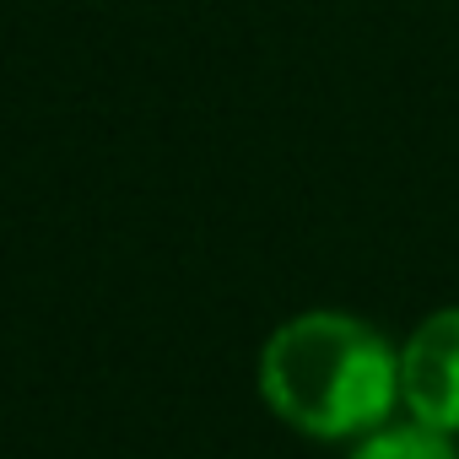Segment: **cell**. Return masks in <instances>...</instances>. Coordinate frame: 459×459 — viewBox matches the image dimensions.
I'll return each instance as SVG.
<instances>
[{
    "instance_id": "7a4b0ae2",
    "label": "cell",
    "mask_w": 459,
    "mask_h": 459,
    "mask_svg": "<svg viewBox=\"0 0 459 459\" xmlns=\"http://www.w3.org/2000/svg\"><path fill=\"white\" fill-rule=\"evenodd\" d=\"M400 405L432 432H459V308H437L400 346Z\"/></svg>"
},
{
    "instance_id": "6da1fadb",
    "label": "cell",
    "mask_w": 459,
    "mask_h": 459,
    "mask_svg": "<svg viewBox=\"0 0 459 459\" xmlns=\"http://www.w3.org/2000/svg\"><path fill=\"white\" fill-rule=\"evenodd\" d=\"M265 405L308 437H368L400 400V351L351 314H298L260 351Z\"/></svg>"
},
{
    "instance_id": "3957f363",
    "label": "cell",
    "mask_w": 459,
    "mask_h": 459,
    "mask_svg": "<svg viewBox=\"0 0 459 459\" xmlns=\"http://www.w3.org/2000/svg\"><path fill=\"white\" fill-rule=\"evenodd\" d=\"M351 459H459V448L448 432H432L421 421H400V427L368 432Z\"/></svg>"
}]
</instances>
